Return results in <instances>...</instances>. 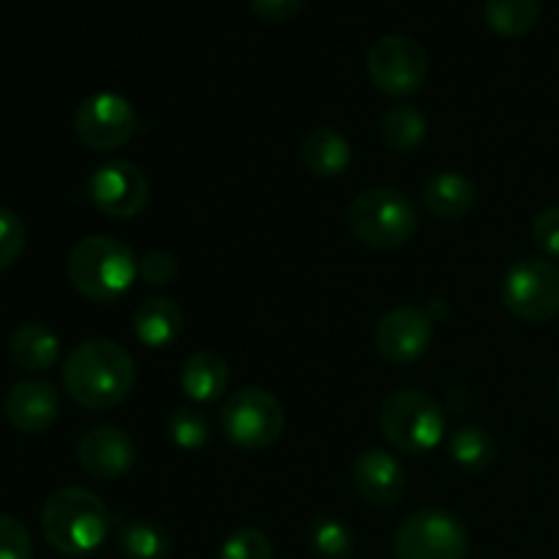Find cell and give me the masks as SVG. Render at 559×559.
<instances>
[{"mask_svg":"<svg viewBox=\"0 0 559 559\" xmlns=\"http://www.w3.org/2000/svg\"><path fill=\"white\" fill-rule=\"evenodd\" d=\"M63 388L85 409H112L129 399L136 366L129 349L112 338H87L63 360Z\"/></svg>","mask_w":559,"mask_h":559,"instance_id":"cell-1","label":"cell"},{"mask_svg":"<svg viewBox=\"0 0 559 559\" xmlns=\"http://www.w3.org/2000/svg\"><path fill=\"white\" fill-rule=\"evenodd\" d=\"M66 271L82 298L115 304L140 276V260L129 243L112 235H87L71 249Z\"/></svg>","mask_w":559,"mask_h":559,"instance_id":"cell-2","label":"cell"},{"mask_svg":"<svg viewBox=\"0 0 559 559\" xmlns=\"http://www.w3.org/2000/svg\"><path fill=\"white\" fill-rule=\"evenodd\" d=\"M41 533L60 555H91L107 538L109 511L96 491L85 486H63L44 502Z\"/></svg>","mask_w":559,"mask_h":559,"instance_id":"cell-3","label":"cell"},{"mask_svg":"<svg viewBox=\"0 0 559 559\" xmlns=\"http://www.w3.org/2000/svg\"><path fill=\"white\" fill-rule=\"evenodd\" d=\"M347 227L364 246L391 251L407 243L418 229V213L413 202L391 186H374L360 191L347 211Z\"/></svg>","mask_w":559,"mask_h":559,"instance_id":"cell-4","label":"cell"},{"mask_svg":"<svg viewBox=\"0 0 559 559\" xmlns=\"http://www.w3.org/2000/svg\"><path fill=\"white\" fill-rule=\"evenodd\" d=\"M380 429L391 448L407 456H424L440 445L445 435V415L429 393L404 388L382 402Z\"/></svg>","mask_w":559,"mask_h":559,"instance_id":"cell-5","label":"cell"},{"mask_svg":"<svg viewBox=\"0 0 559 559\" xmlns=\"http://www.w3.org/2000/svg\"><path fill=\"white\" fill-rule=\"evenodd\" d=\"M218 426L233 445L262 451L284 435V407L262 388H240L222 404Z\"/></svg>","mask_w":559,"mask_h":559,"instance_id":"cell-6","label":"cell"},{"mask_svg":"<svg viewBox=\"0 0 559 559\" xmlns=\"http://www.w3.org/2000/svg\"><path fill=\"white\" fill-rule=\"evenodd\" d=\"M393 551L399 559H464L469 555V533L453 513L424 508L399 522Z\"/></svg>","mask_w":559,"mask_h":559,"instance_id":"cell-7","label":"cell"},{"mask_svg":"<svg viewBox=\"0 0 559 559\" xmlns=\"http://www.w3.org/2000/svg\"><path fill=\"white\" fill-rule=\"evenodd\" d=\"M502 304L522 322H549L559 317V265L544 257H524L502 278Z\"/></svg>","mask_w":559,"mask_h":559,"instance_id":"cell-8","label":"cell"},{"mask_svg":"<svg viewBox=\"0 0 559 559\" xmlns=\"http://www.w3.org/2000/svg\"><path fill=\"white\" fill-rule=\"evenodd\" d=\"M366 71L385 96H413L429 74V58L413 36L391 33L377 38L366 52Z\"/></svg>","mask_w":559,"mask_h":559,"instance_id":"cell-9","label":"cell"},{"mask_svg":"<svg viewBox=\"0 0 559 559\" xmlns=\"http://www.w3.org/2000/svg\"><path fill=\"white\" fill-rule=\"evenodd\" d=\"M134 104L120 93H93L80 104L74 115V131L91 151H118L134 136Z\"/></svg>","mask_w":559,"mask_h":559,"instance_id":"cell-10","label":"cell"},{"mask_svg":"<svg viewBox=\"0 0 559 559\" xmlns=\"http://www.w3.org/2000/svg\"><path fill=\"white\" fill-rule=\"evenodd\" d=\"M87 191H91L93 205L109 218L140 216L151 200V183L145 173L126 158L102 164L87 180Z\"/></svg>","mask_w":559,"mask_h":559,"instance_id":"cell-11","label":"cell"},{"mask_svg":"<svg viewBox=\"0 0 559 559\" xmlns=\"http://www.w3.org/2000/svg\"><path fill=\"white\" fill-rule=\"evenodd\" d=\"M431 336H435V322L429 311L418 306H399L377 322L374 344L388 364L404 366L418 360L431 347Z\"/></svg>","mask_w":559,"mask_h":559,"instance_id":"cell-12","label":"cell"},{"mask_svg":"<svg viewBox=\"0 0 559 559\" xmlns=\"http://www.w3.org/2000/svg\"><path fill=\"white\" fill-rule=\"evenodd\" d=\"M76 459L91 478L120 480L134 467L136 445L129 431H123L120 426H96L80 437Z\"/></svg>","mask_w":559,"mask_h":559,"instance_id":"cell-13","label":"cell"},{"mask_svg":"<svg viewBox=\"0 0 559 559\" xmlns=\"http://www.w3.org/2000/svg\"><path fill=\"white\" fill-rule=\"evenodd\" d=\"M353 486L364 502L393 508L407 495V473L385 451H366L353 462Z\"/></svg>","mask_w":559,"mask_h":559,"instance_id":"cell-14","label":"cell"},{"mask_svg":"<svg viewBox=\"0 0 559 559\" xmlns=\"http://www.w3.org/2000/svg\"><path fill=\"white\" fill-rule=\"evenodd\" d=\"M3 413L22 435H41L58 420L60 396L47 380H22L5 393Z\"/></svg>","mask_w":559,"mask_h":559,"instance_id":"cell-15","label":"cell"},{"mask_svg":"<svg viewBox=\"0 0 559 559\" xmlns=\"http://www.w3.org/2000/svg\"><path fill=\"white\" fill-rule=\"evenodd\" d=\"M424 205L440 222H459L478 205V189L462 173H440L426 183Z\"/></svg>","mask_w":559,"mask_h":559,"instance_id":"cell-16","label":"cell"},{"mask_svg":"<svg viewBox=\"0 0 559 559\" xmlns=\"http://www.w3.org/2000/svg\"><path fill=\"white\" fill-rule=\"evenodd\" d=\"M60 342L44 322H25L11 333L9 358L27 374H44L58 364Z\"/></svg>","mask_w":559,"mask_h":559,"instance_id":"cell-17","label":"cell"},{"mask_svg":"<svg viewBox=\"0 0 559 559\" xmlns=\"http://www.w3.org/2000/svg\"><path fill=\"white\" fill-rule=\"evenodd\" d=\"M186 317L180 306L169 298H147L134 311V333L145 347L164 349L178 342Z\"/></svg>","mask_w":559,"mask_h":559,"instance_id":"cell-18","label":"cell"},{"mask_svg":"<svg viewBox=\"0 0 559 559\" xmlns=\"http://www.w3.org/2000/svg\"><path fill=\"white\" fill-rule=\"evenodd\" d=\"M180 388L191 402L211 404L224 396L229 388V366L213 349H202L186 358L183 371H180Z\"/></svg>","mask_w":559,"mask_h":559,"instance_id":"cell-19","label":"cell"},{"mask_svg":"<svg viewBox=\"0 0 559 559\" xmlns=\"http://www.w3.org/2000/svg\"><path fill=\"white\" fill-rule=\"evenodd\" d=\"M300 158H304V167L317 178H338L349 167L353 151H349L347 136L338 134L336 129L320 126V129H311L304 136Z\"/></svg>","mask_w":559,"mask_h":559,"instance_id":"cell-20","label":"cell"},{"mask_svg":"<svg viewBox=\"0 0 559 559\" xmlns=\"http://www.w3.org/2000/svg\"><path fill=\"white\" fill-rule=\"evenodd\" d=\"M118 546L129 559H167L173 538L151 519H123L118 524Z\"/></svg>","mask_w":559,"mask_h":559,"instance_id":"cell-21","label":"cell"},{"mask_svg":"<svg viewBox=\"0 0 559 559\" xmlns=\"http://www.w3.org/2000/svg\"><path fill=\"white\" fill-rule=\"evenodd\" d=\"M486 25L506 38L527 36L540 16L538 0H486L484 3Z\"/></svg>","mask_w":559,"mask_h":559,"instance_id":"cell-22","label":"cell"},{"mask_svg":"<svg viewBox=\"0 0 559 559\" xmlns=\"http://www.w3.org/2000/svg\"><path fill=\"white\" fill-rule=\"evenodd\" d=\"M497 456V440L484 426H462L451 435V459L467 473H480L491 467Z\"/></svg>","mask_w":559,"mask_h":559,"instance_id":"cell-23","label":"cell"},{"mask_svg":"<svg viewBox=\"0 0 559 559\" xmlns=\"http://www.w3.org/2000/svg\"><path fill=\"white\" fill-rule=\"evenodd\" d=\"M382 140L391 151L409 153L424 142L426 136V118L420 115V109H415L413 104H399V107L388 109L382 115Z\"/></svg>","mask_w":559,"mask_h":559,"instance_id":"cell-24","label":"cell"},{"mask_svg":"<svg viewBox=\"0 0 559 559\" xmlns=\"http://www.w3.org/2000/svg\"><path fill=\"white\" fill-rule=\"evenodd\" d=\"M353 546V533L338 519H314L309 530V549L317 559H349Z\"/></svg>","mask_w":559,"mask_h":559,"instance_id":"cell-25","label":"cell"},{"mask_svg":"<svg viewBox=\"0 0 559 559\" xmlns=\"http://www.w3.org/2000/svg\"><path fill=\"white\" fill-rule=\"evenodd\" d=\"M169 437L175 440V445L183 448V451H197L207 442L211 437V424H207L205 415L200 409L180 407L175 409L173 418H169Z\"/></svg>","mask_w":559,"mask_h":559,"instance_id":"cell-26","label":"cell"},{"mask_svg":"<svg viewBox=\"0 0 559 559\" xmlns=\"http://www.w3.org/2000/svg\"><path fill=\"white\" fill-rule=\"evenodd\" d=\"M218 559H273V546L262 530L243 527L222 544Z\"/></svg>","mask_w":559,"mask_h":559,"instance_id":"cell-27","label":"cell"},{"mask_svg":"<svg viewBox=\"0 0 559 559\" xmlns=\"http://www.w3.org/2000/svg\"><path fill=\"white\" fill-rule=\"evenodd\" d=\"M27 243V229L11 207L0 205V271L14 265Z\"/></svg>","mask_w":559,"mask_h":559,"instance_id":"cell-28","label":"cell"},{"mask_svg":"<svg viewBox=\"0 0 559 559\" xmlns=\"http://www.w3.org/2000/svg\"><path fill=\"white\" fill-rule=\"evenodd\" d=\"M0 559H33V540L25 524L0 513Z\"/></svg>","mask_w":559,"mask_h":559,"instance_id":"cell-29","label":"cell"},{"mask_svg":"<svg viewBox=\"0 0 559 559\" xmlns=\"http://www.w3.org/2000/svg\"><path fill=\"white\" fill-rule=\"evenodd\" d=\"M175 276H178V260H175L169 251H147L140 260V278L142 282L153 284V287H164V284L173 282Z\"/></svg>","mask_w":559,"mask_h":559,"instance_id":"cell-30","label":"cell"},{"mask_svg":"<svg viewBox=\"0 0 559 559\" xmlns=\"http://www.w3.org/2000/svg\"><path fill=\"white\" fill-rule=\"evenodd\" d=\"M533 238L549 260H559V205L546 207L535 216Z\"/></svg>","mask_w":559,"mask_h":559,"instance_id":"cell-31","label":"cell"},{"mask_svg":"<svg viewBox=\"0 0 559 559\" xmlns=\"http://www.w3.org/2000/svg\"><path fill=\"white\" fill-rule=\"evenodd\" d=\"M304 9V0H251V11L265 22H284Z\"/></svg>","mask_w":559,"mask_h":559,"instance_id":"cell-32","label":"cell"},{"mask_svg":"<svg viewBox=\"0 0 559 559\" xmlns=\"http://www.w3.org/2000/svg\"><path fill=\"white\" fill-rule=\"evenodd\" d=\"M557 402H559V377H557Z\"/></svg>","mask_w":559,"mask_h":559,"instance_id":"cell-33","label":"cell"}]
</instances>
